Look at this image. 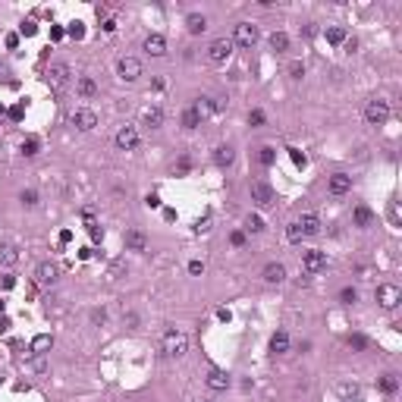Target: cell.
I'll use <instances>...</instances> for the list:
<instances>
[{"instance_id": "1", "label": "cell", "mask_w": 402, "mask_h": 402, "mask_svg": "<svg viewBox=\"0 0 402 402\" xmlns=\"http://www.w3.org/2000/svg\"><path fill=\"white\" fill-rule=\"evenodd\" d=\"M390 119V104L384 98H371L365 104V123L368 126H384Z\"/></svg>"}, {"instance_id": "2", "label": "cell", "mask_w": 402, "mask_h": 402, "mask_svg": "<svg viewBox=\"0 0 402 402\" xmlns=\"http://www.w3.org/2000/svg\"><path fill=\"white\" fill-rule=\"evenodd\" d=\"M189 349V339H185L183 330H176V327H170V330L164 333V355H170V358H179V355H185Z\"/></svg>"}, {"instance_id": "3", "label": "cell", "mask_w": 402, "mask_h": 402, "mask_svg": "<svg viewBox=\"0 0 402 402\" xmlns=\"http://www.w3.org/2000/svg\"><path fill=\"white\" fill-rule=\"evenodd\" d=\"M44 79H48V88L53 91V95H60V91H66V85H69V66L66 63H53Z\"/></svg>"}, {"instance_id": "4", "label": "cell", "mask_w": 402, "mask_h": 402, "mask_svg": "<svg viewBox=\"0 0 402 402\" xmlns=\"http://www.w3.org/2000/svg\"><path fill=\"white\" fill-rule=\"evenodd\" d=\"M374 299H377V305L380 308H386V311H393V308L402 302V292H399V286H393V283H380L377 286V292H374Z\"/></svg>"}, {"instance_id": "5", "label": "cell", "mask_w": 402, "mask_h": 402, "mask_svg": "<svg viewBox=\"0 0 402 402\" xmlns=\"http://www.w3.org/2000/svg\"><path fill=\"white\" fill-rule=\"evenodd\" d=\"M117 76L123 79V82H135V79L142 76V60H135V57H119L117 60Z\"/></svg>"}, {"instance_id": "6", "label": "cell", "mask_w": 402, "mask_h": 402, "mask_svg": "<svg viewBox=\"0 0 402 402\" xmlns=\"http://www.w3.org/2000/svg\"><path fill=\"white\" fill-rule=\"evenodd\" d=\"M113 142H117L119 151H135L138 148V129H135V126H129V123L119 126L117 135H113Z\"/></svg>"}, {"instance_id": "7", "label": "cell", "mask_w": 402, "mask_h": 402, "mask_svg": "<svg viewBox=\"0 0 402 402\" xmlns=\"http://www.w3.org/2000/svg\"><path fill=\"white\" fill-rule=\"evenodd\" d=\"M251 201H254L258 207H273L277 195H273V189L264 183V179H254V183H251Z\"/></svg>"}, {"instance_id": "8", "label": "cell", "mask_w": 402, "mask_h": 402, "mask_svg": "<svg viewBox=\"0 0 402 402\" xmlns=\"http://www.w3.org/2000/svg\"><path fill=\"white\" fill-rule=\"evenodd\" d=\"M233 48H236L233 38H214L211 48H207V60H211V63H223V60L233 53Z\"/></svg>"}, {"instance_id": "9", "label": "cell", "mask_w": 402, "mask_h": 402, "mask_svg": "<svg viewBox=\"0 0 402 402\" xmlns=\"http://www.w3.org/2000/svg\"><path fill=\"white\" fill-rule=\"evenodd\" d=\"M302 267H305V273H308V277H311V273L327 270V251H318V249L305 251V254H302Z\"/></svg>"}, {"instance_id": "10", "label": "cell", "mask_w": 402, "mask_h": 402, "mask_svg": "<svg viewBox=\"0 0 402 402\" xmlns=\"http://www.w3.org/2000/svg\"><path fill=\"white\" fill-rule=\"evenodd\" d=\"M254 41H258V29H254L251 22H239L236 32H233V44H239V48H254Z\"/></svg>"}, {"instance_id": "11", "label": "cell", "mask_w": 402, "mask_h": 402, "mask_svg": "<svg viewBox=\"0 0 402 402\" xmlns=\"http://www.w3.org/2000/svg\"><path fill=\"white\" fill-rule=\"evenodd\" d=\"M60 277V267L53 264V261H41V264L35 267V283L38 286H53Z\"/></svg>"}, {"instance_id": "12", "label": "cell", "mask_w": 402, "mask_h": 402, "mask_svg": "<svg viewBox=\"0 0 402 402\" xmlns=\"http://www.w3.org/2000/svg\"><path fill=\"white\" fill-rule=\"evenodd\" d=\"M72 126H76L79 132H91L98 126V113L88 110V107H85V110H76L72 113Z\"/></svg>"}, {"instance_id": "13", "label": "cell", "mask_w": 402, "mask_h": 402, "mask_svg": "<svg viewBox=\"0 0 402 402\" xmlns=\"http://www.w3.org/2000/svg\"><path fill=\"white\" fill-rule=\"evenodd\" d=\"M299 223V230H302V236H318L320 233V220H318V214H302V217L296 220Z\"/></svg>"}, {"instance_id": "14", "label": "cell", "mask_w": 402, "mask_h": 402, "mask_svg": "<svg viewBox=\"0 0 402 402\" xmlns=\"http://www.w3.org/2000/svg\"><path fill=\"white\" fill-rule=\"evenodd\" d=\"M142 123L148 126V129H160V126H164V110H160L157 104L145 107V110H142Z\"/></svg>"}, {"instance_id": "15", "label": "cell", "mask_w": 402, "mask_h": 402, "mask_svg": "<svg viewBox=\"0 0 402 402\" xmlns=\"http://www.w3.org/2000/svg\"><path fill=\"white\" fill-rule=\"evenodd\" d=\"M207 386L211 390H226L230 386V374L220 371V368H207Z\"/></svg>"}, {"instance_id": "16", "label": "cell", "mask_w": 402, "mask_h": 402, "mask_svg": "<svg viewBox=\"0 0 402 402\" xmlns=\"http://www.w3.org/2000/svg\"><path fill=\"white\" fill-rule=\"evenodd\" d=\"M145 50H148L151 57H164V53H167V38L154 32V35L145 38Z\"/></svg>"}, {"instance_id": "17", "label": "cell", "mask_w": 402, "mask_h": 402, "mask_svg": "<svg viewBox=\"0 0 402 402\" xmlns=\"http://www.w3.org/2000/svg\"><path fill=\"white\" fill-rule=\"evenodd\" d=\"M126 249L145 251V249H148V239H145V233H142V230H126Z\"/></svg>"}, {"instance_id": "18", "label": "cell", "mask_w": 402, "mask_h": 402, "mask_svg": "<svg viewBox=\"0 0 402 402\" xmlns=\"http://www.w3.org/2000/svg\"><path fill=\"white\" fill-rule=\"evenodd\" d=\"M349 189H352V176H346V173H333L330 176V192L333 195H346Z\"/></svg>"}, {"instance_id": "19", "label": "cell", "mask_w": 402, "mask_h": 402, "mask_svg": "<svg viewBox=\"0 0 402 402\" xmlns=\"http://www.w3.org/2000/svg\"><path fill=\"white\" fill-rule=\"evenodd\" d=\"M264 280L267 283H283L286 280V267L280 264V261H270V264L264 267Z\"/></svg>"}, {"instance_id": "20", "label": "cell", "mask_w": 402, "mask_h": 402, "mask_svg": "<svg viewBox=\"0 0 402 402\" xmlns=\"http://www.w3.org/2000/svg\"><path fill=\"white\" fill-rule=\"evenodd\" d=\"M270 352H273V355L289 352V333H286V330H277V333L270 336Z\"/></svg>"}, {"instance_id": "21", "label": "cell", "mask_w": 402, "mask_h": 402, "mask_svg": "<svg viewBox=\"0 0 402 402\" xmlns=\"http://www.w3.org/2000/svg\"><path fill=\"white\" fill-rule=\"evenodd\" d=\"M267 44H270L273 53H286L289 50V35H286V32H273V35L267 38Z\"/></svg>"}, {"instance_id": "22", "label": "cell", "mask_w": 402, "mask_h": 402, "mask_svg": "<svg viewBox=\"0 0 402 402\" xmlns=\"http://www.w3.org/2000/svg\"><path fill=\"white\" fill-rule=\"evenodd\" d=\"M233 160H236V151H233L230 145H220V148H214V164H217V167H230Z\"/></svg>"}, {"instance_id": "23", "label": "cell", "mask_w": 402, "mask_h": 402, "mask_svg": "<svg viewBox=\"0 0 402 402\" xmlns=\"http://www.w3.org/2000/svg\"><path fill=\"white\" fill-rule=\"evenodd\" d=\"M76 88H79V95H82V98H95L98 95V85H95V79H91V76H79L76 79Z\"/></svg>"}, {"instance_id": "24", "label": "cell", "mask_w": 402, "mask_h": 402, "mask_svg": "<svg viewBox=\"0 0 402 402\" xmlns=\"http://www.w3.org/2000/svg\"><path fill=\"white\" fill-rule=\"evenodd\" d=\"M185 29H189L192 35H201V32L207 29V19L201 16V13H189V16H185Z\"/></svg>"}, {"instance_id": "25", "label": "cell", "mask_w": 402, "mask_h": 402, "mask_svg": "<svg viewBox=\"0 0 402 402\" xmlns=\"http://www.w3.org/2000/svg\"><path fill=\"white\" fill-rule=\"evenodd\" d=\"M53 346V336H48V333H41V336L32 339V355H48Z\"/></svg>"}, {"instance_id": "26", "label": "cell", "mask_w": 402, "mask_h": 402, "mask_svg": "<svg viewBox=\"0 0 402 402\" xmlns=\"http://www.w3.org/2000/svg\"><path fill=\"white\" fill-rule=\"evenodd\" d=\"M374 223V214H371V207H365V204H358L355 207V226H361V230H368V226Z\"/></svg>"}, {"instance_id": "27", "label": "cell", "mask_w": 402, "mask_h": 402, "mask_svg": "<svg viewBox=\"0 0 402 402\" xmlns=\"http://www.w3.org/2000/svg\"><path fill=\"white\" fill-rule=\"evenodd\" d=\"M38 151H41V138L29 135V138H25V142H22V154H25V157H35Z\"/></svg>"}, {"instance_id": "28", "label": "cell", "mask_w": 402, "mask_h": 402, "mask_svg": "<svg viewBox=\"0 0 402 402\" xmlns=\"http://www.w3.org/2000/svg\"><path fill=\"white\" fill-rule=\"evenodd\" d=\"M19 261V251L13 249V245H3V249H0V264H6V267H13Z\"/></svg>"}, {"instance_id": "29", "label": "cell", "mask_w": 402, "mask_h": 402, "mask_svg": "<svg viewBox=\"0 0 402 402\" xmlns=\"http://www.w3.org/2000/svg\"><path fill=\"white\" fill-rule=\"evenodd\" d=\"M327 41L330 44H346V32L339 29V25H333V29H327Z\"/></svg>"}, {"instance_id": "30", "label": "cell", "mask_w": 402, "mask_h": 402, "mask_svg": "<svg viewBox=\"0 0 402 402\" xmlns=\"http://www.w3.org/2000/svg\"><path fill=\"white\" fill-rule=\"evenodd\" d=\"M198 123H201V117L195 113V107H189V110L183 113V126H185V129H195Z\"/></svg>"}, {"instance_id": "31", "label": "cell", "mask_w": 402, "mask_h": 402, "mask_svg": "<svg viewBox=\"0 0 402 402\" xmlns=\"http://www.w3.org/2000/svg\"><path fill=\"white\" fill-rule=\"evenodd\" d=\"M245 230H249V233H264V220H261L258 214H249V220H245Z\"/></svg>"}, {"instance_id": "32", "label": "cell", "mask_w": 402, "mask_h": 402, "mask_svg": "<svg viewBox=\"0 0 402 402\" xmlns=\"http://www.w3.org/2000/svg\"><path fill=\"white\" fill-rule=\"evenodd\" d=\"M258 160L264 167H273V160H277V151L270 148V145H264V148H261V154H258Z\"/></svg>"}, {"instance_id": "33", "label": "cell", "mask_w": 402, "mask_h": 402, "mask_svg": "<svg viewBox=\"0 0 402 402\" xmlns=\"http://www.w3.org/2000/svg\"><path fill=\"white\" fill-rule=\"evenodd\" d=\"M19 201H22L25 207H35L38 204V192L35 189H22V192H19Z\"/></svg>"}, {"instance_id": "34", "label": "cell", "mask_w": 402, "mask_h": 402, "mask_svg": "<svg viewBox=\"0 0 402 402\" xmlns=\"http://www.w3.org/2000/svg\"><path fill=\"white\" fill-rule=\"evenodd\" d=\"M66 35H69V38H76V41H82V38H85V25H82V22H79V19H76V22H69V29H66Z\"/></svg>"}, {"instance_id": "35", "label": "cell", "mask_w": 402, "mask_h": 402, "mask_svg": "<svg viewBox=\"0 0 402 402\" xmlns=\"http://www.w3.org/2000/svg\"><path fill=\"white\" fill-rule=\"evenodd\" d=\"M286 151H289V157H292V164H296V167H299V170H305V167H308V157H305V154H302L299 148H286Z\"/></svg>"}, {"instance_id": "36", "label": "cell", "mask_w": 402, "mask_h": 402, "mask_svg": "<svg viewBox=\"0 0 402 402\" xmlns=\"http://www.w3.org/2000/svg\"><path fill=\"white\" fill-rule=\"evenodd\" d=\"M286 239H289V242H302V239H305V236H302V230H299V223H296V220H292V223L286 226Z\"/></svg>"}, {"instance_id": "37", "label": "cell", "mask_w": 402, "mask_h": 402, "mask_svg": "<svg viewBox=\"0 0 402 402\" xmlns=\"http://www.w3.org/2000/svg\"><path fill=\"white\" fill-rule=\"evenodd\" d=\"M380 386H384V393H396L399 390V380L393 377V374H386V377L380 380Z\"/></svg>"}, {"instance_id": "38", "label": "cell", "mask_w": 402, "mask_h": 402, "mask_svg": "<svg viewBox=\"0 0 402 402\" xmlns=\"http://www.w3.org/2000/svg\"><path fill=\"white\" fill-rule=\"evenodd\" d=\"M339 299H343V305H352V302H355V299H358V292H355V289H352V286H346V289H343V292H339Z\"/></svg>"}, {"instance_id": "39", "label": "cell", "mask_w": 402, "mask_h": 402, "mask_svg": "<svg viewBox=\"0 0 402 402\" xmlns=\"http://www.w3.org/2000/svg\"><path fill=\"white\" fill-rule=\"evenodd\" d=\"M289 76H292V79H302V76H305V63H302V60L289 63Z\"/></svg>"}, {"instance_id": "40", "label": "cell", "mask_w": 402, "mask_h": 402, "mask_svg": "<svg viewBox=\"0 0 402 402\" xmlns=\"http://www.w3.org/2000/svg\"><path fill=\"white\" fill-rule=\"evenodd\" d=\"M19 32H22V35H25V38H32V35H35V32H38V25H35V22H32V19H25V22H22V25H19Z\"/></svg>"}, {"instance_id": "41", "label": "cell", "mask_w": 402, "mask_h": 402, "mask_svg": "<svg viewBox=\"0 0 402 402\" xmlns=\"http://www.w3.org/2000/svg\"><path fill=\"white\" fill-rule=\"evenodd\" d=\"M249 126H254V129H258V126H264V113H261V110H251L249 113Z\"/></svg>"}, {"instance_id": "42", "label": "cell", "mask_w": 402, "mask_h": 402, "mask_svg": "<svg viewBox=\"0 0 402 402\" xmlns=\"http://www.w3.org/2000/svg\"><path fill=\"white\" fill-rule=\"evenodd\" d=\"M336 393H339V396H355V393H358V386H355V384H352V386H349V384H339Z\"/></svg>"}, {"instance_id": "43", "label": "cell", "mask_w": 402, "mask_h": 402, "mask_svg": "<svg viewBox=\"0 0 402 402\" xmlns=\"http://www.w3.org/2000/svg\"><path fill=\"white\" fill-rule=\"evenodd\" d=\"M365 346H368L365 336H358V333H355V336H349V349H365Z\"/></svg>"}, {"instance_id": "44", "label": "cell", "mask_w": 402, "mask_h": 402, "mask_svg": "<svg viewBox=\"0 0 402 402\" xmlns=\"http://www.w3.org/2000/svg\"><path fill=\"white\" fill-rule=\"evenodd\" d=\"M22 117H25V107H22V104L10 107V119H16V123H19V119H22Z\"/></svg>"}, {"instance_id": "45", "label": "cell", "mask_w": 402, "mask_h": 402, "mask_svg": "<svg viewBox=\"0 0 402 402\" xmlns=\"http://www.w3.org/2000/svg\"><path fill=\"white\" fill-rule=\"evenodd\" d=\"M3 41H6V48H10V50H16V48H19V35H16V32H10Z\"/></svg>"}, {"instance_id": "46", "label": "cell", "mask_w": 402, "mask_h": 402, "mask_svg": "<svg viewBox=\"0 0 402 402\" xmlns=\"http://www.w3.org/2000/svg\"><path fill=\"white\" fill-rule=\"evenodd\" d=\"M63 38H66V29L53 25V29H50V41H63Z\"/></svg>"}, {"instance_id": "47", "label": "cell", "mask_w": 402, "mask_h": 402, "mask_svg": "<svg viewBox=\"0 0 402 402\" xmlns=\"http://www.w3.org/2000/svg\"><path fill=\"white\" fill-rule=\"evenodd\" d=\"M207 230H211V214H207L204 220H198V223H195V233H207Z\"/></svg>"}, {"instance_id": "48", "label": "cell", "mask_w": 402, "mask_h": 402, "mask_svg": "<svg viewBox=\"0 0 402 402\" xmlns=\"http://www.w3.org/2000/svg\"><path fill=\"white\" fill-rule=\"evenodd\" d=\"M189 273H192V277H201V273H204V264H201V261H192V264H189Z\"/></svg>"}, {"instance_id": "49", "label": "cell", "mask_w": 402, "mask_h": 402, "mask_svg": "<svg viewBox=\"0 0 402 402\" xmlns=\"http://www.w3.org/2000/svg\"><path fill=\"white\" fill-rule=\"evenodd\" d=\"M119 273H123V261H113L110 264V280H117Z\"/></svg>"}, {"instance_id": "50", "label": "cell", "mask_w": 402, "mask_h": 402, "mask_svg": "<svg viewBox=\"0 0 402 402\" xmlns=\"http://www.w3.org/2000/svg\"><path fill=\"white\" fill-rule=\"evenodd\" d=\"M217 320H223V324H230V320H233L230 308H217Z\"/></svg>"}, {"instance_id": "51", "label": "cell", "mask_w": 402, "mask_h": 402, "mask_svg": "<svg viewBox=\"0 0 402 402\" xmlns=\"http://www.w3.org/2000/svg\"><path fill=\"white\" fill-rule=\"evenodd\" d=\"M88 233H91V242H100V239H104V230H98V223L88 226Z\"/></svg>"}, {"instance_id": "52", "label": "cell", "mask_w": 402, "mask_h": 402, "mask_svg": "<svg viewBox=\"0 0 402 402\" xmlns=\"http://www.w3.org/2000/svg\"><path fill=\"white\" fill-rule=\"evenodd\" d=\"M0 286H3V289H13V286H16V277H13V273H6V277L0 280Z\"/></svg>"}, {"instance_id": "53", "label": "cell", "mask_w": 402, "mask_h": 402, "mask_svg": "<svg viewBox=\"0 0 402 402\" xmlns=\"http://www.w3.org/2000/svg\"><path fill=\"white\" fill-rule=\"evenodd\" d=\"M233 245H236V249H239V245H245V233H233Z\"/></svg>"}, {"instance_id": "54", "label": "cell", "mask_w": 402, "mask_h": 402, "mask_svg": "<svg viewBox=\"0 0 402 402\" xmlns=\"http://www.w3.org/2000/svg\"><path fill=\"white\" fill-rule=\"evenodd\" d=\"M66 242H72V230H63V233H60V245H66Z\"/></svg>"}, {"instance_id": "55", "label": "cell", "mask_w": 402, "mask_h": 402, "mask_svg": "<svg viewBox=\"0 0 402 402\" xmlns=\"http://www.w3.org/2000/svg\"><path fill=\"white\" fill-rule=\"evenodd\" d=\"M10 330V318H6V314H0V333H6Z\"/></svg>"}, {"instance_id": "56", "label": "cell", "mask_w": 402, "mask_h": 402, "mask_svg": "<svg viewBox=\"0 0 402 402\" xmlns=\"http://www.w3.org/2000/svg\"><path fill=\"white\" fill-rule=\"evenodd\" d=\"M145 204H148V207H160V198L157 195H148V198H145Z\"/></svg>"}, {"instance_id": "57", "label": "cell", "mask_w": 402, "mask_h": 402, "mask_svg": "<svg viewBox=\"0 0 402 402\" xmlns=\"http://www.w3.org/2000/svg\"><path fill=\"white\" fill-rule=\"evenodd\" d=\"M91 318H95V324H104V320H107V314H104V311H95Z\"/></svg>"}, {"instance_id": "58", "label": "cell", "mask_w": 402, "mask_h": 402, "mask_svg": "<svg viewBox=\"0 0 402 402\" xmlns=\"http://www.w3.org/2000/svg\"><path fill=\"white\" fill-rule=\"evenodd\" d=\"M0 314H6V302L3 299H0Z\"/></svg>"}, {"instance_id": "59", "label": "cell", "mask_w": 402, "mask_h": 402, "mask_svg": "<svg viewBox=\"0 0 402 402\" xmlns=\"http://www.w3.org/2000/svg\"><path fill=\"white\" fill-rule=\"evenodd\" d=\"M0 117H3V104H0Z\"/></svg>"}]
</instances>
